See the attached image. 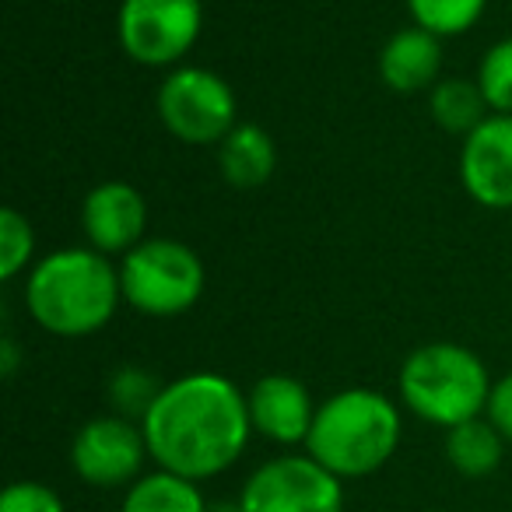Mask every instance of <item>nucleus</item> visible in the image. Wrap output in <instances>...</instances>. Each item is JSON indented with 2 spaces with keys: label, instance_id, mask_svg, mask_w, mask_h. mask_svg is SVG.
Instances as JSON below:
<instances>
[{
  "label": "nucleus",
  "instance_id": "1",
  "mask_svg": "<svg viewBox=\"0 0 512 512\" xmlns=\"http://www.w3.org/2000/svg\"><path fill=\"white\" fill-rule=\"evenodd\" d=\"M141 428L158 470L197 484L225 474L253 435L246 393L218 372H190L165 383Z\"/></svg>",
  "mask_w": 512,
  "mask_h": 512
},
{
  "label": "nucleus",
  "instance_id": "2",
  "mask_svg": "<svg viewBox=\"0 0 512 512\" xmlns=\"http://www.w3.org/2000/svg\"><path fill=\"white\" fill-rule=\"evenodd\" d=\"M25 302L46 334H99L123 302L120 267L99 249H57L29 271Z\"/></svg>",
  "mask_w": 512,
  "mask_h": 512
},
{
  "label": "nucleus",
  "instance_id": "3",
  "mask_svg": "<svg viewBox=\"0 0 512 512\" xmlns=\"http://www.w3.org/2000/svg\"><path fill=\"white\" fill-rule=\"evenodd\" d=\"M400 432L404 421L386 393L351 386L316 407L306 449L330 474L348 481L386 467L400 446Z\"/></svg>",
  "mask_w": 512,
  "mask_h": 512
},
{
  "label": "nucleus",
  "instance_id": "4",
  "mask_svg": "<svg viewBox=\"0 0 512 512\" xmlns=\"http://www.w3.org/2000/svg\"><path fill=\"white\" fill-rule=\"evenodd\" d=\"M400 400L407 411L439 428H456L488 411L491 379L484 362L463 344H421L400 365Z\"/></svg>",
  "mask_w": 512,
  "mask_h": 512
},
{
  "label": "nucleus",
  "instance_id": "5",
  "mask_svg": "<svg viewBox=\"0 0 512 512\" xmlns=\"http://www.w3.org/2000/svg\"><path fill=\"white\" fill-rule=\"evenodd\" d=\"M123 302L144 316H183L204 295V264L186 242L144 239L120 264Z\"/></svg>",
  "mask_w": 512,
  "mask_h": 512
},
{
  "label": "nucleus",
  "instance_id": "6",
  "mask_svg": "<svg viewBox=\"0 0 512 512\" xmlns=\"http://www.w3.org/2000/svg\"><path fill=\"white\" fill-rule=\"evenodd\" d=\"M158 120L183 144H221L235 123V92L207 67H179L158 85Z\"/></svg>",
  "mask_w": 512,
  "mask_h": 512
},
{
  "label": "nucleus",
  "instance_id": "7",
  "mask_svg": "<svg viewBox=\"0 0 512 512\" xmlns=\"http://www.w3.org/2000/svg\"><path fill=\"white\" fill-rule=\"evenodd\" d=\"M204 25L200 0H123L120 46L141 67H172L193 50Z\"/></svg>",
  "mask_w": 512,
  "mask_h": 512
},
{
  "label": "nucleus",
  "instance_id": "8",
  "mask_svg": "<svg viewBox=\"0 0 512 512\" xmlns=\"http://www.w3.org/2000/svg\"><path fill=\"white\" fill-rule=\"evenodd\" d=\"M242 512H344V484L313 456H278L249 474Z\"/></svg>",
  "mask_w": 512,
  "mask_h": 512
},
{
  "label": "nucleus",
  "instance_id": "9",
  "mask_svg": "<svg viewBox=\"0 0 512 512\" xmlns=\"http://www.w3.org/2000/svg\"><path fill=\"white\" fill-rule=\"evenodd\" d=\"M144 428L123 414H102L78 428L71 442V467L92 488H123L134 484L148 460Z\"/></svg>",
  "mask_w": 512,
  "mask_h": 512
},
{
  "label": "nucleus",
  "instance_id": "10",
  "mask_svg": "<svg viewBox=\"0 0 512 512\" xmlns=\"http://www.w3.org/2000/svg\"><path fill=\"white\" fill-rule=\"evenodd\" d=\"M460 183L488 211L512 207V116L491 113L474 134L463 137Z\"/></svg>",
  "mask_w": 512,
  "mask_h": 512
},
{
  "label": "nucleus",
  "instance_id": "11",
  "mask_svg": "<svg viewBox=\"0 0 512 512\" xmlns=\"http://www.w3.org/2000/svg\"><path fill=\"white\" fill-rule=\"evenodd\" d=\"M81 228L92 249L106 256H127L134 246L144 242L148 228V204L141 190L123 179L99 183L81 204Z\"/></svg>",
  "mask_w": 512,
  "mask_h": 512
},
{
  "label": "nucleus",
  "instance_id": "12",
  "mask_svg": "<svg viewBox=\"0 0 512 512\" xmlns=\"http://www.w3.org/2000/svg\"><path fill=\"white\" fill-rule=\"evenodd\" d=\"M246 404L256 435H264L278 446H295V442L309 439L316 404L302 379L281 376V372L256 379L253 390L246 393Z\"/></svg>",
  "mask_w": 512,
  "mask_h": 512
},
{
  "label": "nucleus",
  "instance_id": "13",
  "mask_svg": "<svg viewBox=\"0 0 512 512\" xmlns=\"http://www.w3.org/2000/svg\"><path fill=\"white\" fill-rule=\"evenodd\" d=\"M442 74V39L425 32L421 25L400 29L386 39L383 53H379V78L386 88L400 95L425 92V88L439 85Z\"/></svg>",
  "mask_w": 512,
  "mask_h": 512
},
{
  "label": "nucleus",
  "instance_id": "14",
  "mask_svg": "<svg viewBox=\"0 0 512 512\" xmlns=\"http://www.w3.org/2000/svg\"><path fill=\"white\" fill-rule=\"evenodd\" d=\"M278 148L271 134L256 123H239L225 141L218 144V172L235 190H256L274 176Z\"/></svg>",
  "mask_w": 512,
  "mask_h": 512
},
{
  "label": "nucleus",
  "instance_id": "15",
  "mask_svg": "<svg viewBox=\"0 0 512 512\" xmlns=\"http://www.w3.org/2000/svg\"><path fill=\"white\" fill-rule=\"evenodd\" d=\"M505 456V435L488 418H470L446 432V460L463 477H488Z\"/></svg>",
  "mask_w": 512,
  "mask_h": 512
},
{
  "label": "nucleus",
  "instance_id": "16",
  "mask_svg": "<svg viewBox=\"0 0 512 512\" xmlns=\"http://www.w3.org/2000/svg\"><path fill=\"white\" fill-rule=\"evenodd\" d=\"M120 512H211L197 481H186L169 470L137 477L123 495Z\"/></svg>",
  "mask_w": 512,
  "mask_h": 512
},
{
  "label": "nucleus",
  "instance_id": "17",
  "mask_svg": "<svg viewBox=\"0 0 512 512\" xmlns=\"http://www.w3.org/2000/svg\"><path fill=\"white\" fill-rule=\"evenodd\" d=\"M432 120L439 123L446 134L467 137L488 120V99H484L481 85L470 78H442L432 88Z\"/></svg>",
  "mask_w": 512,
  "mask_h": 512
},
{
  "label": "nucleus",
  "instance_id": "18",
  "mask_svg": "<svg viewBox=\"0 0 512 512\" xmlns=\"http://www.w3.org/2000/svg\"><path fill=\"white\" fill-rule=\"evenodd\" d=\"M488 0H407L414 25H421L425 32L439 39L463 36L477 25V18L484 15Z\"/></svg>",
  "mask_w": 512,
  "mask_h": 512
},
{
  "label": "nucleus",
  "instance_id": "19",
  "mask_svg": "<svg viewBox=\"0 0 512 512\" xmlns=\"http://www.w3.org/2000/svg\"><path fill=\"white\" fill-rule=\"evenodd\" d=\"M158 393H162V383H158L151 372L137 369V365H123L120 372H113V379H109V400H113L116 414H123V418H141L151 411V404L158 400Z\"/></svg>",
  "mask_w": 512,
  "mask_h": 512
},
{
  "label": "nucleus",
  "instance_id": "20",
  "mask_svg": "<svg viewBox=\"0 0 512 512\" xmlns=\"http://www.w3.org/2000/svg\"><path fill=\"white\" fill-rule=\"evenodd\" d=\"M32 253H36V232H32L29 218L15 207L0 211V281H11L29 267Z\"/></svg>",
  "mask_w": 512,
  "mask_h": 512
},
{
  "label": "nucleus",
  "instance_id": "21",
  "mask_svg": "<svg viewBox=\"0 0 512 512\" xmlns=\"http://www.w3.org/2000/svg\"><path fill=\"white\" fill-rule=\"evenodd\" d=\"M477 85L488 99V109L512 116V39H502L484 53L477 67Z\"/></svg>",
  "mask_w": 512,
  "mask_h": 512
},
{
  "label": "nucleus",
  "instance_id": "22",
  "mask_svg": "<svg viewBox=\"0 0 512 512\" xmlns=\"http://www.w3.org/2000/svg\"><path fill=\"white\" fill-rule=\"evenodd\" d=\"M0 512H67L64 498L43 481H15L0 495Z\"/></svg>",
  "mask_w": 512,
  "mask_h": 512
},
{
  "label": "nucleus",
  "instance_id": "23",
  "mask_svg": "<svg viewBox=\"0 0 512 512\" xmlns=\"http://www.w3.org/2000/svg\"><path fill=\"white\" fill-rule=\"evenodd\" d=\"M488 421L505 435V442H512V372L498 379V383H491Z\"/></svg>",
  "mask_w": 512,
  "mask_h": 512
},
{
  "label": "nucleus",
  "instance_id": "24",
  "mask_svg": "<svg viewBox=\"0 0 512 512\" xmlns=\"http://www.w3.org/2000/svg\"><path fill=\"white\" fill-rule=\"evenodd\" d=\"M0 351H4V358H0V369H4V376H15V365H18V351H15V341L11 337H4V344H0Z\"/></svg>",
  "mask_w": 512,
  "mask_h": 512
}]
</instances>
